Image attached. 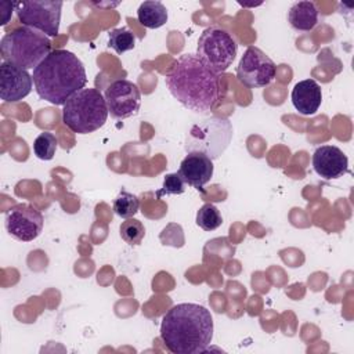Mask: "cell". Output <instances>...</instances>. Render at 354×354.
<instances>
[{"instance_id": "cell-1", "label": "cell", "mask_w": 354, "mask_h": 354, "mask_svg": "<svg viewBox=\"0 0 354 354\" xmlns=\"http://www.w3.org/2000/svg\"><path fill=\"white\" fill-rule=\"evenodd\" d=\"M170 94L195 113H209L220 100V73L198 54L180 55L165 77Z\"/></svg>"}, {"instance_id": "cell-2", "label": "cell", "mask_w": 354, "mask_h": 354, "mask_svg": "<svg viewBox=\"0 0 354 354\" xmlns=\"http://www.w3.org/2000/svg\"><path fill=\"white\" fill-rule=\"evenodd\" d=\"M160 337L173 354L203 353L213 339V317L201 304H176L162 318Z\"/></svg>"}, {"instance_id": "cell-3", "label": "cell", "mask_w": 354, "mask_h": 354, "mask_svg": "<svg viewBox=\"0 0 354 354\" xmlns=\"http://www.w3.org/2000/svg\"><path fill=\"white\" fill-rule=\"evenodd\" d=\"M32 77L37 95L53 105H65L87 83L83 62L66 50L51 51L33 69Z\"/></svg>"}, {"instance_id": "cell-4", "label": "cell", "mask_w": 354, "mask_h": 354, "mask_svg": "<svg viewBox=\"0 0 354 354\" xmlns=\"http://www.w3.org/2000/svg\"><path fill=\"white\" fill-rule=\"evenodd\" d=\"M108 113L104 95L100 90L88 87L82 88L65 102L62 122L73 133L88 134L105 124Z\"/></svg>"}, {"instance_id": "cell-5", "label": "cell", "mask_w": 354, "mask_h": 354, "mask_svg": "<svg viewBox=\"0 0 354 354\" xmlns=\"http://www.w3.org/2000/svg\"><path fill=\"white\" fill-rule=\"evenodd\" d=\"M51 53V40L44 33L21 26L1 37L0 54L3 61L24 69H35Z\"/></svg>"}, {"instance_id": "cell-6", "label": "cell", "mask_w": 354, "mask_h": 354, "mask_svg": "<svg viewBox=\"0 0 354 354\" xmlns=\"http://www.w3.org/2000/svg\"><path fill=\"white\" fill-rule=\"evenodd\" d=\"M232 124L227 118L212 116L191 127L185 137L187 152H202L217 159L232 140Z\"/></svg>"}, {"instance_id": "cell-7", "label": "cell", "mask_w": 354, "mask_h": 354, "mask_svg": "<svg viewBox=\"0 0 354 354\" xmlns=\"http://www.w3.org/2000/svg\"><path fill=\"white\" fill-rule=\"evenodd\" d=\"M198 55L218 73L227 71L238 53V43L231 32L220 25L206 28L198 39Z\"/></svg>"}, {"instance_id": "cell-8", "label": "cell", "mask_w": 354, "mask_h": 354, "mask_svg": "<svg viewBox=\"0 0 354 354\" xmlns=\"http://www.w3.org/2000/svg\"><path fill=\"white\" fill-rule=\"evenodd\" d=\"M62 1L50 0H30L15 3V12L22 26L32 28L55 37L59 32Z\"/></svg>"}, {"instance_id": "cell-9", "label": "cell", "mask_w": 354, "mask_h": 354, "mask_svg": "<svg viewBox=\"0 0 354 354\" xmlns=\"http://www.w3.org/2000/svg\"><path fill=\"white\" fill-rule=\"evenodd\" d=\"M275 73L277 66L274 61L254 46L245 50L236 66L238 80L250 88L268 86L274 80Z\"/></svg>"}, {"instance_id": "cell-10", "label": "cell", "mask_w": 354, "mask_h": 354, "mask_svg": "<svg viewBox=\"0 0 354 354\" xmlns=\"http://www.w3.org/2000/svg\"><path fill=\"white\" fill-rule=\"evenodd\" d=\"M43 214L29 203H18L6 213L7 232L22 242L36 239L43 230Z\"/></svg>"}, {"instance_id": "cell-11", "label": "cell", "mask_w": 354, "mask_h": 354, "mask_svg": "<svg viewBox=\"0 0 354 354\" xmlns=\"http://www.w3.org/2000/svg\"><path fill=\"white\" fill-rule=\"evenodd\" d=\"M104 98L108 106V112L115 119H126L138 113L141 106V93L138 87L130 80H115L111 83Z\"/></svg>"}, {"instance_id": "cell-12", "label": "cell", "mask_w": 354, "mask_h": 354, "mask_svg": "<svg viewBox=\"0 0 354 354\" xmlns=\"http://www.w3.org/2000/svg\"><path fill=\"white\" fill-rule=\"evenodd\" d=\"M33 86L29 72L12 62L0 64V98L4 102H18L25 98Z\"/></svg>"}, {"instance_id": "cell-13", "label": "cell", "mask_w": 354, "mask_h": 354, "mask_svg": "<svg viewBox=\"0 0 354 354\" xmlns=\"http://www.w3.org/2000/svg\"><path fill=\"white\" fill-rule=\"evenodd\" d=\"M313 167L315 173L325 178H339L348 170L346 153L335 145H321L313 153Z\"/></svg>"}, {"instance_id": "cell-14", "label": "cell", "mask_w": 354, "mask_h": 354, "mask_svg": "<svg viewBox=\"0 0 354 354\" xmlns=\"http://www.w3.org/2000/svg\"><path fill=\"white\" fill-rule=\"evenodd\" d=\"M178 174L185 184L199 189L213 177V160L202 152H188L180 163Z\"/></svg>"}, {"instance_id": "cell-15", "label": "cell", "mask_w": 354, "mask_h": 354, "mask_svg": "<svg viewBox=\"0 0 354 354\" xmlns=\"http://www.w3.org/2000/svg\"><path fill=\"white\" fill-rule=\"evenodd\" d=\"M292 104L301 115H314L322 102V91L319 84L313 79H304L295 84L292 94Z\"/></svg>"}, {"instance_id": "cell-16", "label": "cell", "mask_w": 354, "mask_h": 354, "mask_svg": "<svg viewBox=\"0 0 354 354\" xmlns=\"http://www.w3.org/2000/svg\"><path fill=\"white\" fill-rule=\"evenodd\" d=\"M290 26L299 32H310L318 24V10L313 1H297L288 11Z\"/></svg>"}, {"instance_id": "cell-17", "label": "cell", "mask_w": 354, "mask_h": 354, "mask_svg": "<svg viewBox=\"0 0 354 354\" xmlns=\"http://www.w3.org/2000/svg\"><path fill=\"white\" fill-rule=\"evenodd\" d=\"M137 18L145 28L158 29L167 22V8L158 0H148L140 4Z\"/></svg>"}, {"instance_id": "cell-18", "label": "cell", "mask_w": 354, "mask_h": 354, "mask_svg": "<svg viewBox=\"0 0 354 354\" xmlns=\"http://www.w3.org/2000/svg\"><path fill=\"white\" fill-rule=\"evenodd\" d=\"M108 46L115 50L118 54H123L129 50H133L136 46V36L126 28L112 29L108 33Z\"/></svg>"}, {"instance_id": "cell-19", "label": "cell", "mask_w": 354, "mask_h": 354, "mask_svg": "<svg viewBox=\"0 0 354 354\" xmlns=\"http://www.w3.org/2000/svg\"><path fill=\"white\" fill-rule=\"evenodd\" d=\"M196 224L203 231H214L223 224L220 210L213 203H205L196 213Z\"/></svg>"}, {"instance_id": "cell-20", "label": "cell", "mask_w": 354, "mask_h": 354, "mask_svg": "<svg viewBox=\"0 0 354 354\" xmlns=\"http://www.w3.org/2000/svg\"><path fill=\"white\" fill-rule=\"evenodd\" d=\"M140 207V201L136 195L122 189L113 201V212L122 218L133 217Z\"/></svg>"}, {"instance_id": "cell-21", "label": "cell", "mask_w": 354, "mask_h": 354, "mask_svg": "<svg viewBox=\"0 0 354 354\" xmlns=\"http://www.w3.org/2000/svg\"><path fill=\"white\" fill-rule=\"evenodd\" d=\"M57 137L53 133L43 131L33 141V152L41 160H50L54 158L57 151Z\"/></svg>"}, {"instance_id": "cell-22", "label": "cell", "mask_w": 354, "mask_h": 354, "mask_svg": "<svg viewBox=\"0 0 354 354\" xmlns=\"http://www.w3.org/2000/svg\"><path fill=\"white\" fill-rule=\"evenodd\" d=\"M144 235H145L144 224L140 220L134 218V217L126 218L120 224V236L129 245H133V246L140 245Z\"/></svg>"}, {"instance_id": "cell-23", "label": "cell", "mask_w": 354, "mask_h": 354, "mask_svg": "<svg viewBox=\"0 0 354 354\" xmlns=\"http://www.w3.org/2000/svg\"><path fill=\"white\" fill-rule=\"evenodd\" d=\"M185 187V183L183 181V178L180 177L178 173H170V174H166L165 176V180H163V185H162V189L158 192V196L160 195H169V194H173V195H180L184 192V188Z\"/></svg>"}, {"instance_id": "cell-24", "label": "cell", "mask_w": 354, "mask_h": 354, "mask_svg": "<svg viewBox=\"0 0 354 354\" xmlns=\"http://www.w3.org/2000/svg\"><path fill=\"white\" fill-rule=\"evenodd\" d=\"M1 10H3V14H4V18L1 19V25H6L7 22H8V19H10V17H11V10L12 8H15V3H11V6H10V8L8 10H6L7 8V1H4V3H1Z\"/></svg>"}]
</instances>
